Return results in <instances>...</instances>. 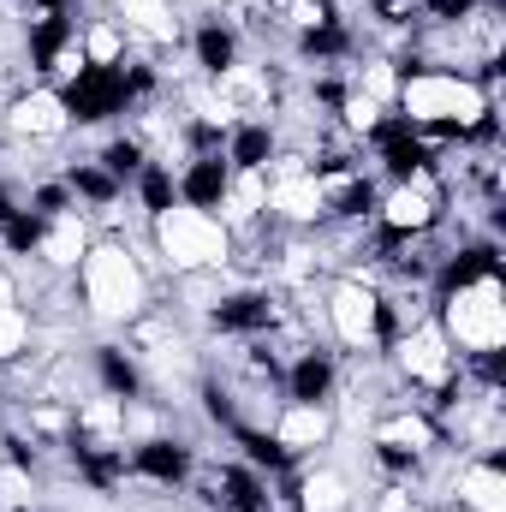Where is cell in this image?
Returning a JSON list of instances; mask_svg holds the SVG:
<instances>
[{
    "label": "cell",
    "instance_id": "obj_1",
    "mask_svg": "<svg viewBox=\"0 0 506 512\" xmlns=\"http://www.w3.org/2000/svg\"><path fill=\"white\" fill-rule=\"evenodd\" d=\"M399 108L417 126H483L489 120V96L471 78H447V72H417L399 84Z\"/></svg>",
    "mask_w": 506,
    "mask_h": 512
},
{
    "label": "cell",
    "instance_id": "obj_2",
    "mask_svg": "<svg viewBox=\"0 0 506 512\" xmlns=\"http://www.w3.org/2000/svg\"><path fill=\"white\" fill-rule=\"evenodd\" d=\"M155 245L179 274H197V268H221L227 262V227L215 215H203L197 203H173V209L155 215Z\"/></svg>",
    "mask_w": 506,
    "mask_h": 512
},
{
    "label": "cell",
    "instance_id": "obj_3",
    "mask_svg": "<svg viewBox=\"0 0 506 512\" xmlns=\"http://www.w3.org/2000/svg\"><path fill=\"white\" fill-rule=\"evenodd\" d=\"M447 340H459L465 352H483V358H495L506 346V304H501V286H495V274H483V280H465L453 298H447V328H441Z\"/></svg>",
    "mask_w": 506,
    "mask_h": 512
},
{
    "label": "cell",
    "instance_id": "obj_4",
    "mask_svg": "<svg viewBox=\"0 0 506 512\" xmlns=\"http://www.w3.org/2000/svg\"><path fill=\"white\" fill-rule=\"evenodd\" d=\"M84 298L96 316H137L143 310V268L137 256L120 251V245H96L84 251Z\"/></svg>",
    "mask_w": 506,
    "mask_h": 512
},
{
    "label": "cell",
    "instance_id": "obj_5",
    "mask_svg": "<svg viewBox=\"0 0 506 512\" xmlns=\"http://www.w3.org/2000/svg\"><path fill=\"white\" fill-rule=\"evenodd\" d=\"M328 316H334V334H340L346 346H370V340H376V322H381V304H376L370 286H334Z\"/></svg>",
    "mask_w": 506,
    "mask_h": 512
},
{
    "label": "cell",
    "instance_id": "obj_6",
    "mask_svg": "<svg viewBox=\"0 0 506 512\" xmlns=\"http://www.w3.org/2000/svg\"><path fill=\"white\" fill-rule=\"evenodd\" d=\"M399 364H405L417 382H447V376H453V340L423 322V328H411V334L399 340Z\"/></svg>",
    "mask_w": 506,
    "mask_h": 512
},
{
    "label": "cell",
    "instance_id": "obj_7",
    "mask_svg": "<svg viewBox=\"0 0 506 512\" xmlns=\"http://www.w3.org/2000/svg\"><path fill=\"white\" fill-rule=\"evenodd\" d=\"M381 221H387L393 233H423V227L435 221V197H429V185H423V179H405L399 191H387Z\"/></svg>",
    "mask_w": 506,
    "mask_h": 512
},
{
    "label": "cell",
    "instance_id": "obj_8",
    "mask_svg": "<svg viewBox=\"0 0 506 512\" xmlns=\"http://www.w3.org/2000/svg\"><path fill=\"white\" fill-rule=\"evenodd\" d=\"M12 131L18 137H60L66 131V102L48 96V90H30L12 102Z\"/></svg>",
    "mask_w": 506,
    "mask_h": 512
},
{
    "label": "cell",
    "instance_id": "obj_9",
    "mask_svg": "<svg viewBox=\"0 0 506 512\" xmlns=\"http://www.w3.org/2000/svg\"><path fill=\"white\" fill-rule=\"evenodd\" d=\"M274 441H280V447H292V453H304V447L328 441V411H322V405H292V411L274 423Z\"/></svg>",
    "mask_w": 506,
    "mask_h": 512
},
{
    "label": "cell",
    "instance_id": "obj_10",
    "mask_svg": "<svg viewBox=\"0 0 506 512\" xmlns=\"http://www.w3.org/2000/svg\"><path fill=\"white\" fill-rule=\"evenodd\" d=\"M459 501L471 512H506V483L495 465H471L465 477H459Z\"/></svg>",
    "mask_w": 506,
    "mask_h": 512
},
{
    "label": "cell",
    "instance_id": "obj_11",
    "mask_svg": "<svg viewBox=\"0 0 506 512\" xmlns=\"http://www.w3.org/2000/svg\"><path fill=\"white\" fill-rule=\"evenodd\" d=\"M36 245H42V256H48L54 268H72L78 256L90 251V245H84V221H78V215H54V227H48Z\"/></svg>",
    "mask_w": 506,
    "mask_h": 512
},
{
    "label": "cell",
    "instance_id": "obj_12",
    "mask_svg": "<svg viewBox=\"0 0 506 512\" xmlns=\"http://www.w3.org/2000/svg\"><path fill=\"white\" fill-rule=\"evenodd\" d=\"M120 6H126L131 24H137V30H149L155 42H173V36H179V18H173L161 0H120Z\"/></svg>",
    "mask_w": 506,
    "mask_h": 512
},
{
    "label": "cell",
    "instance_id": "obj_13",
    "mask_svg": "<svg viewBox=\"0 0 506 512\" xmlns=\"http://www.w3.org/2000/svg\"><path fill=\"white\" fill-rule=\"evenodd\" d=\"M346 507V483L340 477H310L304 483V512H340Z\"/></svg>",
    "mask_w": 506,
    "mask_h": 512
},
{
    "label": "cell",
    "instance_id": "obj_14",
    "mask_svg": "<svg viewBox=\"0 0 506 512\" xmlns=\"http://www.w3.org/2000/svg\"><path fill=\"white\" fill-rule=\"evenodd\" d=\"M381 441H399V447H411V453H423V447L435 441V429H429L423 417H393V423L381 429Z\"/></svg>",
    "mask_w": 506,
    "mask_h": 512
},
{
    "label": "cell",
    "instance_id": "obj_15",
    "mask_svg": "<svg viewBox=\"0 0 506 512\" xmlns=\"http://www.w3.org/2000/svg\"><path fill=\"white\" fill-rule=\"evenodd\" d=\"M30 340V322H24V310L18 304H0V364L6 358H18V346Z\"/></svg>",
    "mask_w": 506,
    "mask_h": 512
},
{
    "label": "cell",
    "instance_id": "obj_16",
    "mask_svg": "<svg viewBox=\"0 0 506 512\" xmlns=\"http://www.w3.org/2000/svg\"><path fill=\"white\" fill-rule=\"evenodd\" d=\"M322 387H328V364H322V358H304V364H298V405H316Z\"/></svg>",
    "mask_w": 506,
    "mask_h": 512
},
{
    "label": "cell",
    "instance_id": "obj_17",
    "mask_svg": "<svg viewBox=\"0 0 506 512\" xmlns=\"http://www.w3.org/2000/svg\"><path fill=\"white\" fill-rule=\"evenodd\" d=\"M197 48H203V66H209V72H227V66H233V36L209 30V36H203Z\"/></svg>",
    "mask_w": 506,
    "mask_h": 512
},
{
    "label": "cell",
    "instance_id": "obj_18",
    "mask_svg": "<svg viewBox=\"0 0 506 512\" xmlns=\"http://www.w3.org/2000/svg\"><path fill=\"white\" fill-rule=\"evenodd\" d=\"M114 54H120V36L114 30H96L90 48H84V60H114Z\"/></svg>",
    "mask_w": 506,
    "mask_h": 512
},
{
    "label": "cell",
    "instance_id": "obj_19",
    "mask_svg": "<svg viewBox=\"0 0 506 512\" xmlns=\"http://www.w3.org/2000/svg\"><path fill=\"white\" fill-rule=\"evenodd\" d=\"M0 304H12V280L6 274H0Z\"/></svg>",
    "mask_w": 506,
    "mask_h": 512
},
{
    "label": "cell",
    "instance_id": "obj_20",
    "mask_svg": "<svg viewBox=\"0 0 506 512\" xmlns=\"http://www.w3.org/2000/svg\"><path fill=\"white\" fill-rule=\"evenodd\" d=\"M405 512H423V507H405Z\"/></svg>",
    "mask_w": 506,
    "mask_h": 512
}]
</instances>
